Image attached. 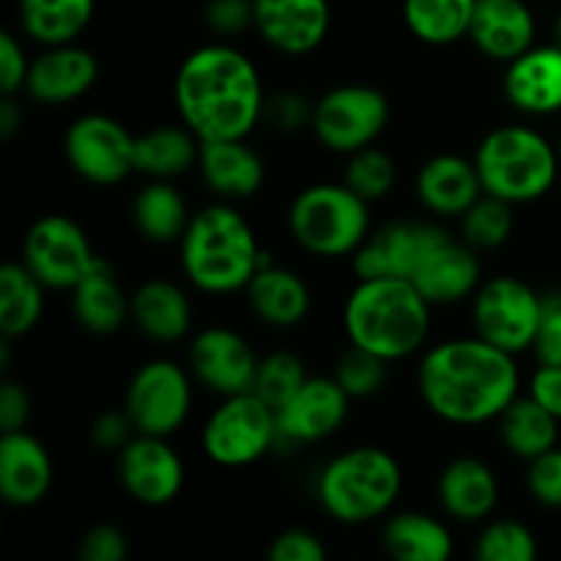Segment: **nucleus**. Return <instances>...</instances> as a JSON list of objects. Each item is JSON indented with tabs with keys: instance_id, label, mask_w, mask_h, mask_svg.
<instances>
[{
	"instance_id": "nucleus-1",
	"label": "nucleus",
	"mask_w": 561,
	"mask_h": 561,
	"mask_svg": "<svg viewBox=\"0 0 561 561\" xmlns=\"http://www.w3.org/2000/svg\"><path fill=\"white\" fill-rule=\"evenodd\" d=\"M416 389L433 416L447 425L477 427L496 422L518 398L520 370L515 354L480 334L449 337L422 354Z\"/></svg>"
},
{
	"instance_id": "nucleus-2",
	"label": "nucleus",
	"mask_w": 561,
	"mask_h": 561,
	"mask_svg": "<svg viewBox=\"0 0 561 561\" xmlns=\"http://www.w3.org/2000/svg\"><path fill=\"white\" fill-rule=\"evenodd\" d=\"M181 124L201 140H244L266 107L261 71L233 44H203L181 60L173 80Z\"/></svg>"
},
{
	"instance_id": "nucleus-3",
	"label": "nucleus",
	"mask_w": 561,
	"mask_h": 561,
	"mask_svg": "<svg viewBox=\"0 0 561 561\" xmlns=\"http://www.w3.org/2000/svg\"><path fill=\"white\" fill-rule=\"evenodd\" d=\"M436 307L411 279H356L343 305V329L351 345L383 362H403L425 348Z\"/></svg>"
},
{
	"instance_id": "nucleus-4",
	"label": "nucleus",
	"mask_w": 561,
	"mask_h": 561,
	"mask_svg": "<svg viewBox=\"0 0 561 561\" xmlns=\"http://www.w3.org/2000/svg\"><path fill=\"white\" fill-rule=\"evenodd\" d=\"M181 272L206 296L247 290L261 268L263 250L250 219L230 201L211 203L192 214L181 236Z\"/></svg>"
},
{
	"instance_id": "nucleus-5",
	"label": "nucleus",
	"mask_w": 561,
	"mask_h": 561,
	"mask_svg": "<svg viewBox=\"0 0 561 561\" xmlns=\"http://www.w3.org/2000/svg\"><path fill=\"white\" fill-rule=\"evenodd\" d=\"M403 493V469L389 449L362 444L334 455L321 469L316 499L343 526H365L392 513Z\"/></svg>"
},
{
	"instance_id": "nucleus-6",
	"label": "nucleus",
	"mask_w": 561,
	"mask_h": 561,
	"mask_svg": "<svg viewBox=\"0 0 561 561\" xmlns=\"http://www.w3.org/2000/svg\"><path fill=\"white\" fill-rule=\"evenodd\" d=\"M561 153L542 131L524 124L496 126L477 146L482 190L513 206L535 203L553 190Z\"/></svg>"
},
{
	"instance_id": "nucleus-7",
	"label": "nucleus",
	"mask_w": 561,
	"mask_h": 561,
	"mask_svg": "<svg viewBox=\"0 0 561 561\" xmlns=\"http://www.w3.org/2000/svg\"><path fill=\"white\" fill-rule=\"evenodd\" d=\"M288 230L316 257H351L373 230L370 203L345 181H318L290 201Z\"/></svg>"
},
{
	"instance_id": "nucleus-8",
	"label": "nucleus",
	"mask_w": 561,
	"mask_h": 561,
	"mask_svg": "<svg viewBox=\"0 0 561 561\" xmlns=\"http://www.w3.org/2000/svg\"><path fill=\"white\" fill-rule=\"evenodd\" d=\"M279 444L277 411L255 392L228 394L201 431L203 455L222 469H244Z\"/></svg>"
},
{
	"instance_id": "nucleus-9",
	"label": "nucleus",
	"mask_w": 561,
	"mask_h": 561,
	"mask_svg": "<svg viewBox=\"0 0 561 561\" xmlns=\"http://www.w3.org/2000/svg\"><path fill=\"white\" fill-rule=\"evenodd\" d=\"M392 118L387 93L367 82H345L329 88L312 102L310 129L327 151L348 157L376 146Z\"/></svg>"
},
{
	"instance_id": "nucleus-10",
	"label": "nucleus",
	"mask_w": 561,
	"mask_h": 561,
	"mask_svg": "<svg viewBox=\"0 0 561 561\" xmlns=\"http://www.w3.org/2000/svg\"><path fill=\"white\" fill-rule=\"evenodd\" d=\"M542 312H546V296L513 274L482 279L477 294L471 296L474 334L515 356L535 348Z\"/></svg>"
},
{
	"instance_id": "nucleus-11",
	"label": "nucleus",
	"mask_w": 561,
	"mask_h": 561,
	"mask_svg": "<svg viewBox=\"0 0 561 561\" xmlns=\"http://www.w3.org/2000/svg\"><path fill=\"white\" fill-rule=\"evenodd\" d=\"M192 373L173 359H148L131 373L124 409L137 433L175 436L190 420Z\"/></svg>"
},
{
	"instance_id": "nucleus-12",
	"label": "nucleus",
	"mask_w": 561,
	"mask_h": 561,
	"mask_svg": "<svg viewBox=\"0 0 561 561\" xmlns=\"http://www.w3.org/2000/svg\"><path fill=\"white\" fill-rule=\"evenodd\" d=\"M135 137L113 115L85 113L66 129L64 157L85 184L115 186L137 173Z\"/></svg>"
},
{
	"instance_id": "nucleus-13",
	"label": "nucleus",
	"mask_w": 561,
	"mask_h": 561,
	"mask_svg": "<svg viewBox=\"0 0 561 561\" xmlns=\"http://www.w3.org/2000/svg\"><path fill=\"white\" fill-rule=\"evenodd\" d=\"M91 239L66 214H44L27 228L22 241V263L47 290H71L96 261Z\"/></svg>"
},
{
	"instance_id": "nucleus-14",
	"label": "nucleus",
	"mask_w": 561,
	"mask_h": 561,
	"mask_svg": "<svg viewBox=\"0 0 561 561\" xmlns=\"http://www.w3.org/2000/svg\"><path fill=\"white\" fill-rule=\"evenodd\" d=\"M411 283L433 307H453L471 299L482 285V261L460 236L433 225Z\"/></svg>"
},
{
	"instance_id": "nucleus-15",
	"label": "nucleus",
	"mask_w": 561,
	"mask_h": 561,
	"mask_svg": "<svg viewBox=\"0 0 561 561\" xmlns=\"http://www.w3.org/2000/svg\"><path fill=\"white\" fill-rule=\"evenodd\" d=\"M257 365L261 359L244 334L230 327L201 329L186 351V367L192 378L219 398L252 392Z\"/></svg>"
},
{
	"instance_id": "nucleus-16",
	"label": "nucleus",
	"mask_w": 561,
	"mask_h": 561,
	"mask_svg": "<svg viewBox=\"0 0 561 561\" xmlns=\"http://www.w3.org/2000/svg\"><path fill=\"white\" fill-rule=\"evenodd\" d=\"M184 460L164 436L135 433L118 453V480L126 496L142 507H164L184 488Z\"/></svg>"
},
{
	"instance_id": "nucleus-17",
	"label": "nucleus",
	"mask_w": 561,
	"mask_h": 561,
	"mask_svg": "<svg viewBox=\"0 0 561 561\" xmlns=\"http://www.w3.org/2000/svg\"><path fill=\"white\" fill-rule=\"evenodd\" d=\"M351 411V394L334 376H310L305 387L277 409L279 444L301 447L332 438L345 425Z\"/></svg>"
},
{
	"instance_id": "nucleus-18",
	"label": "nucleus",
	"mask_w": 561,
	"mask_h": 561,
	"mask_svg": "<svg viewBox=\"0 0 561 561\" xmlns=\"http://www.w3.org/2000/svg\"><path fill=\"white\" fill-rule=\"evenodd\" d=\"M255 31L279 55H310L327 42L332 27L329 0H252Z\"/></svg>"
},
{
	"instance_id": "nucleus-19",
	"label": "nucleus",
	"mask_w": 561,
	"mask_h": 561,
	"mask_svg": "<svg viewBox=\"0 0 561 561\" xmlns=\"http://www.w3.org/2000/svg\"><path fill=\"white\" fill-rule=\"evenodd\" d=\"M99 80V60L77 42L44 47L31 58L25 93L44 107H64L85 96Z\"/></svg>"
},
{
	"instance_id": "nucleus-20",
	"label": "nucleus",
	"mask_w": 561,
	"mask_h": 561,
	"mask_svg": "<svg viewBox=\"0 0 561 561\" xmlns=\"http://www.w3.org/2000/svg\"><path fill=\"white\" fill-rule=\"evenodd\" d=\"M49 449L27 431L0 433V496L16 510L36 507L53 488Z\"/></svg>"
},
{
	"instance_id": "nucleus-21",
	"label": "nucleus",
	"mask_w": 561,
	"mask_h": 561,
	"mask_svg": "<svg viewBox=\"0 0 561 561\" xmlns=\"http://www.w3.org/2000/svg\"><path fill=\"white\" fill-rule=\"evenodd\" d=\"M414 192L422 206L442 219H460L485 195L474 157L460 153H436L422 162Z\"/></svg>"
},
{
	"instance_id": "nucleus-22",
	"label": "nucleus",
	"mask_w": 561,
	"mask_h": 561,
	"mask_svg": "<svg viewBox=\"0 0 561 561\" xmlns=\"http://www.w3.org/2000/svg\"><path fill=\"white\" fill-rule=\"evenodd\" d=\"M537 20L526 0H477L469 42L477 53L507 66L535 47Z\"/></svg>"
},
{
	"instance_id": "nucleus-23",
	"label": "nucleus",
	"mask_w": 561,
	"mask_h": 561,
	"mask_svg": "<svg viewBox=\"0 0 561 561\" xmlns=\"http://www.w3.org/2000/svg\"><path fill=\"white\" fill-rule=\"evenodd\" d=\"M504 96L524 115L561 113V47L540 44L510 60L504 69Z\"/></svg>"
},
{
	"instance_id": "nucleus-24",
	"label": "nucleus",
	"mask_w": 561,
	"mask_h": 561,
	"mask_svg": "<svg viewBox=\"0 0 561 561\" xmlns=\"http://www.w3.org/2000/svg\"><path fill=\"white\" fill-rule=\"evenodd\" d=\"M436 496L444 513L460 524H482L499 507V477L485 460L463 458L449 460L436 482Z\"/></svg>"
},
{
	"instance_id": "nucleus-25",
	"label": "nucleus",
	"mask_w": 561,
	"mask_h": 561,
	"mask_svg": "<svg viewBox=\"0 0 561 561\" xmlns=\"http://www.w3.org/2000/svg\"><path fill=\"white\" fill-rule=\"evenodd\" d=\"M247 305L255 312L257 321L274 329H294L310 316L312 294L299 272L279 266L263 252L261 268L247 285Z\"/></svg>"
},
{
	"instance_id": "nucleus-26",
	"label": "nucleus",
	"mask_w": 561,
	"mask_h": 561,
	"mask_svg": "<svg viewBox=\"0 0 561 561\" xmlns=\"http://www.w3.org/2000/svg\"><path fill=\"white\" fill-rule=\"evenodd\" d=\"M201 179L219 201H247L266 184V162L244 140H201Z\"/></svg>"
},
{
	"instance_id": "nucleus-27",
	"label": "nucleus",
	"mask_w": 561,
	"mask_h": 561,
	"mask_svg": "<svg viewBox=\"0 0 561 561\" xmlns=\"http://www.w3.org/2000/svg\"><path fill=\"white\" fill-rule=\"evenodd\" d=\"M433 222H389L370 230L365 244L351 255L356 279L400 277L411 279Z\"/></svg>"
},
{
	"instance_id": "nucleus-28",
	"label": "nucleus",
	"mask_w": 561,
	"mask_h": 561,
	"mask_svg": "<svg viewBox=\"0 0 561 561\" xmlns=\"http://www.w3.org/2000/svg\"><path fill=\"white\" fill-rule=\"evenodd\" d=\"M69 294L75 321L99 337L115 334L131 318V299L121 288L118 274L104 257L91 263V268L82 274L80 283Z\"/></svg>"
},
{
	"instance_id": "nucleus-29",
	"label": "nucleus",
	"mask_w": 561,
	"mask_h": 561,
	"mask_svg": "<svg viewBox=\"0 0 561 561\" xmlns=\"http://www.w3.org/2000/svg\"><path fill=\"white\" fill-rule=\"evenodd\" d=\"M131 321L153 343H179L192 332V301L170 279H146L131 294Z\"/></svg>"
},
{
	"instance_id": "nucleus-30",
	"label": "nucleus",
	"mask_w": 561,
	"mask_h": 561,
	"mask_svg": "<svg viewBox=\"0 0 561 561\" xmlns=\"http://www.w3.org/2000/svg\"><path fill=\"white\" fill-rule=\"evenodd\" d=\"M201 137L186 124H164L135 137V168L146 179H179L197 168Z\"/></svg>"
},
{
	"instance_id": "nucleus-31",
	"label": "nucleus",
	"mask_w": 561,
	"mask_h": 561,
	"mask_svg": "<svg viewBox=\"0 0 561 561\" xmlns=\"http://www.w3.org/2000/svg\"><path fill=\"white\" fill-rule=\"evenodd\" d=\"M381 537L389 557L400 561H447L455 553L453 531L447 524L436 515L416 510L389 515Z\"/></svg>"
},
{
	"instance_id": "nucleus-32",
	"label": "nucleus",
	"mask_w": 561,
	"mask_h": 561,
	"mask_svg": "<svg viewBox=\"0 0 561 561\" xmlns=\"http://www.w3.org/2000/svg\"><path fill=\"white\" fill-rule=\"evenodd\" d=\"M192 214L179 186L168 179H148L131 201V222L137 233L151 244L181 241Z\"/></svg>"
},
{
	"instance_id": "nucleus-33",
	"label": "nucleus",
	"mask_w": 561,
	"mask_h": 561,
	"mask_svg": "<svg viewBox=\"0 0 561 561\" xmlns=\"http://www.w3.org/2000/svg\"><path fill=\"white\" fill-rule=\"evenodd\" d=\"M499 438L513 458L529 463L537 455L559 447L561 420L542 409L529 394H518L496 420Z\"/></svg>"
},
{
	"instance_id": "nucleus-34",
	"label": "nucleus",
	"mask_w": 561,
	"mask_h": 561,
	"mask_svg": "<svg viewBox=\"0 0 561 561\" xmlns=\"http://www.w3.org/2000/svg\"><path fill=\"white\" fill-rule=\"evenodd\" d=\"M96 0H20V25L42 47L71 44L88 31Z\"/></svg>"
},
{
	"instance_id": "nucleus-35",
	"label": "nucleus",
	"mask_w": 561,
	"mask_h": 561,
	"mask_svg": "<svg viewBox=\"0 0 561 561\" xmlns=\"http://www.w3.org/2000/svg\"><path fill=\"white\" fill-rule=\"evenodd\" d=\"M44 283L22 261L0 268V334L9 340L25 337L36 329L44 312Z\"/></svg>"
},
{
	"instance_id": "nucleus-36",
	"label": "nucleus",
	"mask_w": 561,
	"mask_h": 561,
	"mask_svg": "<svg viewBox=\"0 0 561 561\" xmlns=\"http://www.w3.org/2000/svg\"><path fill=\"white\" fill-rule=\"evenodd\" d=\"M477 0H403V22L411 36L431 47L469 38Z\"/></svg>"
},
{
	"instance_id": "nucleus-37",
	"label": "nucleus",
	"mask_w": 561,
	"mask_h": 561,
	"mask_svg": "<svg viewBox=\"0 0 561 561\" xmlns=\"http://www.w3.org/2000/svg\"><path fill=\"white\" fill-rule=\"evenodd\" d=\"M515 230L513 203L499 201L493 195H482L469 211L460 217V239L477 252H493L510 241Z\"/></svg>"
},
{
	"instance_id": "nucleus-38",
	"label": "nucleus",
	"mask_w": 561,
	"mask_h": 561,
	"mask_svg": "<svg viewBox=\"0 0 561 561\" xmlns=\"http://www.w3.org/2000/svg\"><path fill=\"white\" fill-rule=\"evenodd\" d=\"M343 181L367 203H378L392 195L398 184V162L383 148L367 146L345 157Z\"/></svg>"
},
{
	"instance_id": "nucleus-39",
	"label": "nucleus",
	"mask_w": 561,
	"mask_h": 561,
	"mask_svg": "<svg viewBox=\"0 0 561 561\" xmlns=\"http://www.w3.org/2000/svg\"><path fill=\"white\" fill-rule=\"evenodd\" d=\"M537 553L535 531L515 518L488 520L474 542V557L480 561H535Z\"/></svg>"
},
{
	"instance_id": "nucleus-40",
	"label": "nucleus",
	"mask_w": 561,
	"mask_h": 561,
	"mask_svg": "<svg viewBox=\"0 0 561 561\" xmlns=\"http://www.w3.org/2000/svg\"><path fill=\"white\" fill-rule=\"evenodd\" d=\"M307 367L299 354L294 351H272L261 359L252 392L261 394L274 411L283 409L307 381Z\"/></svg>"
},
{
	"instance_id": "nucleus-41",
	"label": "nucleus",
	"mask_w": 561,
	"mask_h": 561,
	"mask_svg": "<svg viewBox=\"0 0 561 561\" xmlns=\"http://www.w3.org/2000/svg\"><path fill=\"white\" fill-rule=\"evenodd\" d=\"M387 365L389 362L378 359L370 351H362L348 343V351H343L337 367H334V378L351 394V400H365L381 392L383 381H387Z\"/></svg>"
},
{
	"instance_id": "nucleus-42",
	"label": "nucleus",
	"mask_w": 561,
	"mask_h": 561,
	"mask_svg": "<svg viewBox=\"0 0 561 561\" xmlns=\"http://www.w3.org/2000/svg\"><path fill=\"white\" fill-rule=\"evenodd\" d=\"M526 488L540 507L561 510V447L548 449L526 463Z\"/></svg>"
},
{
	"instance_id": "nucleus-43",
	"label": "nucleus",
	"mask_w": 561,
	"mask_h": 561,
	"mask_svg": "<svg viewBox=\"0 0 561 561\" xmlns=\"http://www.w3.org/2000/svg\"><path fill=\"white\" fill-rule=\"evenodd\" d=\"M206 25L219 36H239L255 27V3L252 0H208Z\"/></svg>"
},
{
	"instance_id": "nucleus-44",
	"label": "nucleus",
	"mask_w": 561,
	"mask_h": 561,
	"mask_svg": "<svg viewBox=\"0 0 561 561\" xmlns=\"http://www.w3.org/2000/svg\"><path fill=\"white\" fill-rule=\"evenodd\" d=\"M27 69H31V58L20 38L11 31L0 33V91L3 96H16L20 91H25Z\"/></svg>"
},
{
	"instance_id": "nucleus-45",
	"label": "nucleus",
	"mask_w": 561,
	"mask_h": 561,
	"mask_svg": "<svg viewBox=\"0 0 561 561\" xmlns=\"http://www.w3.org/2000/svg\"><path fill=\"white\" fill-rule=\"evenodd\" d=\"M126 553H129V540L113 524L91 526L80 540L82 561H124Z\"/></svg>"
},
{
	"instance_id": "nucleus-46",
	"label": "nucleus",
	"mask_w": 561,
	"mask_h": 561,
	"mask_svg": "<svg viewBox=\"0 0 561 561\" xmlns=\"http://www.w3.org/2000/svg\"><path fill=\"white\" fill-rule=\"evenodd\" d=\"M268 559L272 561H323L327 559V546L321 537L307 529H285L268 546Z\"/></svg>"
},
{
	"instance_id": "nucleus-47",
	"label": "nucleus",
	"mask_w": 561,
	"mask_h": 561,
	"mask_svg": "<svg viewBox=\"0 0 561 561\" xmlns=\"http://www.w3.org/2000/svg\"><path fill=\"white\" fill-rule=\"evenodd\" d=\"M531 351L537 362L561 367V296H546V312Z\"/></svg>"
},
{
	"instance_id": "nucleus-48",
	"label": "nucleus",
	"mask_w": 561,
	"mask_h": 561,
	"mask_svg": "<svg viewBox=\"0 0 561 561\" xmlns=\"http://www.w3.org/2000/svg\"><path fill=\"white\" fill-rule=\"evenodd\" d=\"M263 118L272 121V126L283 131L301 129V126H310L312 118V104H307L305 99L296 96V93H277V96H266V107H263Z\"/></svg>"
},
{
	"instance_id": "nucleus-49",
	"label": "nucleus",
	"mask_w": 561,
	"mask_h": 561,
	"mask_svg": "<svg viewBox=\"0 0 561 561\" xmlns=\"http://www.w3.org/2000/svg\"><path fill=\"white\" fill-rule=\"evenodd\" d=\"M135 425H131L129 414L124 411H104L91 427L93 447L104 449V453H121L126 444L135 436Z\"/></svg>"
},
{
	"instance_id": "nucleus-50",
	"label": "nucleus",
	"mask_w": 561,
	"mask_h": 561,
	"mask_svg": "<svg viewBox=\"0 0 561 561\" xmlns=\"http://www.w3.org/2000/svg\"><path fill=\"white\" fill-rule=\"evenodd\" d=\"M31 420V394L22 383L3 381L0 387V433L25 431Z\"/></svg>"
},
{
	"instance_id": "nucleus-51",
	"label": "nucleus",
	"mask_w": 561,
	"mask_h": 561,
	"mask_svg": "<svg viewBox=\"0 0 561 561\" xmlns=\"http://www.w3.org/2000/svg\"><path fill=\"white\" fill-rule=\"evenodd\" d=\"M526 394H529L531 400H537L546 411H551L557 420H561V367L540 362V365L535 367V373L529 376Z\"/></svg>"
},
{
	"instance_id": "nucleus-52",
	"label": "nucleus",
	"mask_w": 561,
	"mask_h": 561,
	"mask_svg": "<svg viewBox=\"0 0 561 561\" xmlns=\"http://www.w3.org/2000/svg\"><path fill=\"white\" fill-rule=\"evenodd\" d=\"M20 129H22L20 102H16L14 96H3V102H0V135H3L5 140H11Z\"/></svg>"
},
{
	"instance_id": "nucleus-53",
	"label": "nucleus",
	"mask_w": 561,
	"mask_h": 561,
	"mask_svg": "<svg viewBox=\"0 0 561 561\" xmlns=\"http://www.w3.org/2000/svg\"><path fill=\"white\" fill-rule=\"evenodd\" d=\"M553 44H559L561 47V14L557 16V25H553Z\"/></svg>"
}]
</instances>
